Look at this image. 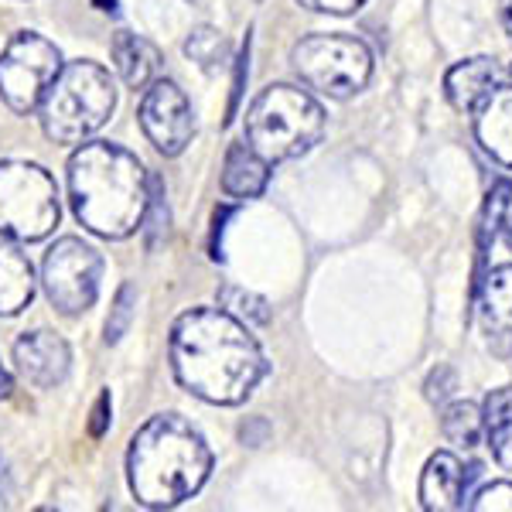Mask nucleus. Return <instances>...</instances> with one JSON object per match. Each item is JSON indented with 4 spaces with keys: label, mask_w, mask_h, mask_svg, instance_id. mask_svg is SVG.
Here are the masks:
<instances>
[{
    "label": "nucleus",
    "mask_w": 512,
    "mask_h": 512,
    "mask_svg": "<svg viewBox=\"0 0 512 512\" xmlns=\"http://www.w3.org/2000/svg\"><path fill=\"white\" fill-rule=\"evenodd\" d=\"M502 226H506V243H509V250H512V205H509L506 219H502Z\"/></svg>",
    "instance_id": "f704fd0d"
},
{
    "label": "nucleus",
    "mask_w": 512,
    "mask_h": 512,
    "mask_svg": "<svg viewBox=\"0 0 512 512\" xmlns=\"http://www.w3.org/2000/svg\"><path fill=\"white\" fill-rule=\"evenodd\" d=\"M475 137L485 154L512 168V86H499L475 110Z\"/></svg>",
    "instance_id": "2eb2a0df"
},
{
    "label": "nucleus",
    "mask_w": 512,
    "mask_h": 512,
    "mask_svg": "<svg viewBox=\"0 0 512 512\" xmlns=\"http://www.w3.org/2000/svg\"><path fill=\"white\" fill-rule=\"evenodd\" d=\"M110 414H113V403H110V390L99 393L93 414H89V434L93 437H103L106 431H110Z\"/></svg>",
    "instance_id": "cd10ccee"
},
{
    "label": "nucleus",
    "mask_w": 512,
    "mask_h": 512,
    "mask_svg": "<svg viewBox=\"0 0 512 512\" xmlns=\"http://www.w3.org/2000/svg\"><path fill=\"white\" fill-rule=\"evenodd\" d=\"M270 181V164L253 151L246 140H239L226 151V164H222V188L233 198H256L263 195Z\"/></svg>",
    "instance_id": "a211bd4d"
},
{
    "label": "nucleus",
    "mask_w": 512,
    "mask_h": 512,
    "mask_svg": "<svg viewBox=\"0 0 512 512\" xmlns=\"http://www.w3.org/2000/svg\"><path fill=\"white\" fill-rule=\"evenodd\" d=\"M41 127L55 144H82L117 110V86L96 62H69L41 99Z\"/></svg>",
    "instance_id": "39448f33"
},
{
    "label": "nucleus",
    "mask_w": 512,
    "mask_h": 512,
    "mask_svg": "<svg viewBox=\"0 0 512 512\" xmlns=\"http://www.w3.org/2000/svg\"><path fill=\"white\" fill-rule=\"evenodd\" d=\"M134 311H137V291L130 284L120 287L117 301L110 308V318H106V345H117L123 335L130 332V321H134Z\"/></svg>",
    "instance_id": "b1692460"
},
{
    "label": "nucleus",
    "mask_w": 512,
    "mask_h": 512,
    "mask_svg": "<svg viewBox=\"0 0 512 512\" xmlns=\"http://www.w3.org/2000/svg\"><path fill=\"white\" fill-rule=\"evenodd\" d=\"M499 86H502V69H499V62L489 59V55L458 62L448 76H444L448 103L461 113H475Z\"/></svg>",
    "instance_id": "ddd939ff"
},
{
    "label": "nucleus",
    "mask_w": 512,
    "mask_h": 512,
    "mask_svg": "<svg viewBox=\"0 0 512 512\" xmlns=\"http://www.w3.org/2000/svg\"><path fill=\"white\" fill-rule=\"evenodd\" d=\"M144 226H147V239L158 243L161 229H168V205H164V181L158 175H151V198H147V216H144Z\"/></svg>",
    "instance_id": "393cba45"
},
{
    "label": "nucleus",
    "mask_w": 512,
    "mask_h": 512,
    "mask_svg": "<svg viewBox=\"0 0 512 512\" xmlns=\"http://www.w3.org/2000/svg\"><path fill=\"white\" fill-rule=\"evenodd\" d=\"M59 188L41 164L0 161V236L38 243L59 226Z\"/></svg>",
    "instance_id": "0eeeda50"
},
{
    "label": "nucleus",
    "mask_w": 512,
    "mask_h": 512,
    "mask_svg": "<svg viewBox=\"0 0 512 512\" xmlns=\"http://www.w3.org/2000/svg\"><path fill=\"white\" fill-rule=\"evenodd\" d=\"M11 495H14V482H11V468H7V461L0 458V509L11 502Z\"/></svg>",
    "instance_id": "7c9ffc66"
},
{
    "label": "nucleus",
    "mask_w": 512,
    "mask_h": 512,
    "mask_svg": "<svg viewBox=\"0 0 512 512\" xmlns=\"http://www.w3.org/2000/svg\"><path fill=\"white\" fill-rule=\"evenodd\" d=\"M14 362H18L21 376L28 379L38 390H55L65 383L72 366L69 342L62 335L48 332V328H35V332H24L14 345Z\"/></svg>",
    "instance_id": "9b49d317"
},
{
    "label": "nucleus",
    "mask_w": 512,
    "mask_h": 512,
    "mask_svg": "<svg viewBox=\"0 0 512 512\" xmlns=\"http://www.w3.org/2000/svg\"><path fill=\"white\" fill-rule=\"evenodd\" d=\"M478 318L485 338L499 355L512 352V263H502L485 274L478 291Z\"/></svg>",
    "instance_id": "f8f14e48"
},
{
    "label": "nucleus",
    "mask_w": 512,
    "mask_h": 512,
    "mask_svg": "<svg viewBox=\"0 0 512 512\" xmlns=\"http://www.w3.org/2000/svg\"><path fill=\"white\" fill-rule=\"evenodd\" d=\"M468 509H475V512L509 509V512H512V482H492V485H482V489L475 492V499L468 502Z\"/></svg>",
    "instance_id": "a878e982"
},
{
    "label": "nucleus",
    "mask_w": 512,
    "mask_h": 512,
    "mask_svg": "<svg viewBox=\"0 0 512 512\" xmlns=\"http://www.w3.org/2000/svg\"><path fill=\"white\" fill-rule=\"evenodd\" d=\"M69 198L89 233L127 239L144 226L151 175L117 144H82L69 161Z\"/></svg>",
    "instance_id": "f03ea898"
},
{
    "label": "nucleus",
    "mask_w": 512,
    "mask_h": 512,
    "mask_svg": "<svg viewBox=\"0 0 512 512\" xmlns=\"http://www.w3.org/2000/svg\"><path fill=\"white\" fill-rule=\"evenodd\" d=\"M420 506L427 512H451L465 506V468L458 454L437 451L420 475Z\"/></svg>",
    "instance_id": "4468645a"
},
{
    "label": "nucleus",
    "mask_w": 512,
    "mask_h": 512,
    "mask_svg": "<svg viewBox=\"0 0 512 512\" xmlns=\"http://www.w3.org/2000/svg\"><path fill=\"white\" fill-rule=\"evenodd\" d=\"M59 72V48L38 31H18L0 52V96L14 113H31L41 106Z\"/></svg>",
    "instance_id": "6e6552de"
},
{
    "label": "nucleus",
    "mask_w": 512,
    "mask_h": 512,
    "mask_svg": "<svg viewBox=\"0 0 512 512\" xmlns=\"http://www.w3.org/2000/svg\"><path fill=\"white\" fill-rule=\"evenodd\" d=\"M301 4L321 14H352V11H359L366 0H301Z\"/></svg>",
    "instance_id": "c85d7f7f"
},
{
    "label": "nucleus",
    "mask_w": 512,
    "mask_h": 512,
    "mask_svg": "<svg viewBox=\"0 0 512 512\" xmlns=\"http://www.w3.org/2000/svg\"><path fill=\"white\" fill-rule=\"evenodd\" d=\"M219 308L229 311L233 318H239L243 325H270V301L246 287L226 284L219 291Z\"/></svg>",
    "instance_id": "412c9836"
},
{
    "label": "nucleus",
    "mask_w": 512,
    "mask_h": 512,
    "mask_svg": "<svg viewBox=\"0 0 512 512\" xmlns=\"http://www.w3.org/2000/svg\"><path fill=\"white\" fill-rule=\"evenodd\" d=\"M424 390H427V400H431V403H444V400H448V393L454 390V373L448 366H437L434 373L427 376Z\"/></svg>",
    "instance_id": "bb28decb"
},
{
    "label": "nucleus",
    "mask_w": 512,
    "mask_h": 512,
    "mask_svg": "<svg viewBox=\"0 0 512 512\" xmlns=\"http://www.w3.org/2000/svg\"><path fill=\"white\" fill-rule=\"evenodd\" d=\"M512 205V181H495L489 198H485V209H482V219H478V256L485 260L489 253V243L495 239V233L502 229V219H506Z\"/></svg>",
    "instance_id": "4be33fe9"
},
{
    "label": "nucleus",
    "mask_w": 512,
    "mask_h": 512,
    "mask_svg": "<svg viewBox=\"0 0 512 512\" xmlns=\"http://www.w3.org/2000/svg\"><path fill=\"white\" fill-rule=\"evenodd\" d=\"M35 267L18 246L0 243V318H14L35 297Z\"/></svg>",
    "instance_id": "dca6fc26"
},
{
    "label": "nucleus",
    "mask_w": 512,
    "mask_h": 512,
    "mask_svg": "<svg viewBox=\"0 0 512 512\" xmlns=\"http://www.w3.org/2000/svg\"><path fill=\"white\" fill-rule=\"evenodd\" d=\"M140 127L154 151L164 158H178L195 137L192 103L171 79H154L140 99Z\"/></svg>",
    "instance_id": "9d476101"
},
{
    "label": "nucleus",
    "mask_w": 512,
    "mask_h": 512,
    "mask_svg": "<svg viewBox=\"0 0 512 512\" xmlns=\"http://www.w3.org/2000/svg\"><path fill=\"white\" fill-rule=\"evenodd\" d=\"M212 472L205 437L178 414H158L134 434L127 454L130 492L151 509H171L202 489Z\"/></svg>",
    "instance_id": "7ed1b4c3"
},
{
    "label": "nucleus",
    "mask_w": 512,
    "mask_h": 512,
    "mask_svg": "<svg viewBox=\"0 0 512 512\" xmlns=\"http://www.w3.org/2000/svg\"><path fill=\"white\" fill-rule=\"evenodd\" d=\"M171 369L198 400L236 407L267 376L260 342L222 308H192L171 328Z\"/></svg>",
    "instance_id": "f257e3e1"
},
{
    "label": "nucleus",
    "mask_w": 512,
    "mask_h": 512,
    "mask_svg": "<svg viewBox=\"0 0 512 512\" xmlns=\"http://www.w3.org/2000/svg\"><path fill=\"white\" fill-rule=\"evenodd\" d=\"M93 4L106 14H117V0H93Z\"/></svg>",
    "instance_id": "72a5a7b5"
},
{
    "label": "nucleus",
    "mask_w": 512,
    "mask_h": 512,
    "mask_svg": "<svg viewBox=\"0 0 512 512\" xmlns=\"http://www.w3.org/2000/svg\"><path fill=\"white\" fill-rule=\"evenodd\" d=\"M325 134V110L311 93L287 82L267 86L250 103L243 140L267 164L294 161L308 154Z\"/></svg>",
    "instance_id": "20e7f679"
},
{
    "label": "nucleus",
    "mask_w": 512,
    "mask_h": 512,
    "mask_svg": "<svg viewBox=\"0 0 512 512\" xmlns=\"http://www.w3.org/2000/svg\"><path fill=\"white\" fill-rule=\"evenodd\" d=\"M482 431L489 434V448L506 472H512V386L492 390L482 403Z\"/></svg>",
    "instance_id": "6ab92c4d"
},
{
    "label": "nucleus",
    "mask_w": 512,
    "mask_h": 512,
    "mask_svg": "<svg viewBox=\"0 0 512 512\" xmlns=\"http://www.w3.org/2000/svg\"><path fill=\"white\" fill-rule=\"evenodd\" d=\"M509 72H512V69H509Z\"/></svg>",
    "instance_id": "c9c22d12"
},
{
    "label": "nucleus",
    "mask_w": 512,
    "mask_h": 512,
    "mask_svg": "<svg viewBox=\"0 0 512 512\" xmlns=\"http://www.w3.org/2000/svg\"><path fill=\"white\" fill-rule=\"evenodd\" d=\"M233 212L236 209H229V205L216 212V226H212V260H222V256H219V236H222V226H226V219L233 216Z\"/></svg>",
    "instance_id": "c756f323"
},
{
    "label": "nucleus",
    "mask_w": 512,
    "mask_h": 512,
    "mask_svg": "<svg viewBox=\"0 0 512 512\" xmlns=\"http://www.w3.org/2000/svg\"><path fill=\"white\" fill-rule=\"evenodd\" d=\"M103 280V256L76 236H62L41 263L45 294L62 315H82L96 304Z\"/></svg>",
    "instance_id": "1a4fd4ad"
},
{
    "label": "nucleus",
    "mask_w": 512,
    "mask_h": 512,
    "mask_svg": "<svg viewBox=\"0 0 512 512\" xmlns=\"http://www.w3.org/2000/svg\"><path fill=\"white\" fill-rule=\"evenodd\" d=\"M185 55L202 65V69L212 72L229 59V41L222 38L216 28H195L185 41Z\"/></svg>",
    "instance_id": "5701e85b"
},
{
    "label": "nucleus",
    "mask_w": 512,
    "mask_h": 512,
    "mask_svg": "<svg viewBox=\"0 0 512 512\" xmlns=\"http://www.w3.org/2000/svg\"><path fill=\"white\" fill-rule=\"evenodd\" d=\"M11 390H14V379L4 369V362H0V400H7V396H11Z\"/></svg>",
    "instance_id": "473e14b6"
},
{
    "label": "nucleus",
    "mask_w": 512,
    "mask_h": 512,
    "mask_svg": "<svg viewBox=\"0 0 512 512\" xmlns=\"http://www.w3.org/2000/svg\"><path fill=\"white\" fill-rule=\"evenodd\" d=\"M297 79L328 99H352L373 79V52L355 35H308L291 48Z\"/></svg>",
    "instance_id": "423d86ee"
},
{
    "label": "nucleus",
    "mask_w": 512,
    "mask_h": 512,
    "mask_svg": "<svg viewBox=\"0 0 512 512\" xmlns=\"http://www.w3.org/2000/svg\"><path fill=\"white\" fill-rule=\"evenodd\" d=\"M441 431L451 444H458V448H475V444L482 441V410L468 400L451 403L441 414Z\"/></svg>",
    "instance_id": "aec40b11"
},
{
    "label": "nucleus",
    "mask_w": 512,
    "mask_h": 512,
    "mask_svg": "<svg viewBox=\"0 0 512 512\" xmlns=\"http://www.w3.org/2000/svg\"><path fill=\"white\" fill-rule=\"evenodd\" d=\"M113 65H117L120 79L130 89H147L161 69V52L147 38L130 35V31H117L113 35Z\"/></svg>",
    "instance_id": "f3484780"
},
{
    "label": "nucleus",
    "mask_w": 512,
    "mask_h": 512,
    "mask_svg": "<svg viewBox=\"0 0 512 512\" xmlns=\"http://www.w3.org/2000/svg\"><path fill=\"white\" fill-rule=\"evenodd\" d=\"M499 21H502V28H506L509 41H512V0H499Z\"/></svg>",
    "instance_id": "2f4dec72"
}]
</instances>
